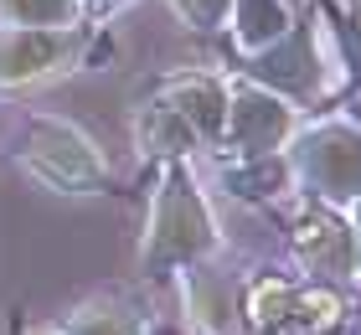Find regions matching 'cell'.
I'll use <instances>...</instances> for the list:
<instances>
[{"instance_id": "1", "label": "cell", "mask_w": 361, "mask_h": 335, "mask_svg": "<svg viewBox=\"0 0 361 335\" xmlns=\"http://www.w3.org/2000/svg\"><path fill=\"white\" fill-rule=\"evenodd\" d=\"M217 253H222V232H217V217L207 207V191L196 181L191 160H166L160 165V186L150 196L145 248H140L145 279H171L180 268L217 258Z\"/></svg>"}, {"instance_id": "2", "label": "cell", "mask_w": 361, "mask_h": 335, "mask_svg": "<svg viewBox=\"0 0 361 335\" xmlns=\"http://www.w3.org/2000/svg\"><path fill=\"white\" fill-rule=\"evenodd\" d=\"M238 73L264 83L274 93H284L289 104H300V109L325 104V98L346 83L341 57L331 52V42H325V16H320L315 0H294V21L279 31L269 47L243 52Z\"/></svg>"}, {"instance_id": "3", "label": "cell", "mask_w": 361, "mask_h": 335, "mask_svg": "<svg viewBox=\"0 0 361 335\" xmlns=\"http://www.w3.org/2000/svg\"><path fill=\"white\" fill-rule=\"evenodd\" d=\"M289 176H294V196L325 201V207L346 212L361 196V124L351 114H315L300 119V129L284 145Z\"/></svg>"}, {"instance_id": "4", "label": "cell", "mask_w": 361, "mask_h": 335, "mask_svg": "<svg viewBox=\"0 0 361 335\" xmlns=\"http://www.w3.org/2000/svg\"><path fill=\"white\" fill-rule=\"evenodd\" d=\"M16 160L21 171L37 181V186L57 191V196H98L109 191V160L73 119H57V114H31L21 129V145H16Z\"/></svg>"}, {"instance_id": "5", "label": "cell", "mask_w": 361, "mask_h": 335, "mask_svg": "<svg viewBox=\"0 0 361 335\" xmlns=\"http://www.w3.org/2000/svg\"><path fill=\"white\" fill-rule=\"evenodd\" d=\"M93 52V26H0V93L68 78Z\"/></svg>"}, {"instance_id": "6", "label": "cell", "mask_w": 361, "mask_h": 335, "mask_svg": "<svg viewBox=\"0 0 361 335\" xmlns=\"http://www.w3.org/2000/svg\"><path fill=\"white\" fill-rule=\"evenodd\" d=\"M300 104H289L284 93L264 88V83L233 73L227 78V124H222V160H253V155H279L289 145V134L300 129Z\"/></svg>"}, {"instance_id": "7", "label": "cell", "mask_w": 361, "mask_h": 335, "mask_svg": "<svg viewBox=\"0 0 361 335\" xmlns=\"http://www.w3.org/2000/svg\"><path fill=\"white\" fill-rule=\"evenodd\" d=\"M289 258L300 268V279H320L351 294L356 284V232L351 217L325 201L294 196V217H289Z\"/></svg>"}, {"instance_id": "8", "label": "cell", "mask_w": 361, "mask_h": 335, "mask_svg": "<svg viewBox=\"0 0 361 335\" xmlns=\"http://www.w3.org/2000/svg\"><path fill=\"white\" fill-rule=\"evenodd\" d=\"M180 299L202 335H238L243 330V284L212 258L180 268Z\"/></svg>"}, {"instance_id": "9", "label": "cell", "mask_w": 361, "mask_h": 335, "mask_svg": "<svg viewBox=\"0 0 361 335\" xmlns=\"http://www.w3.org/2000/svg\"><path fill=\"white\" fill-rule=\"evenodd\" d=\"M155 93L191 124V134L202 140V150H212V155H217L222 124H227V78H222V73H202V67H186V73L160 78Z\"/></svg>"}, {"instance_id": "10", "label": "cell", "mask_w": 361, "mask_h": 335, "mask_svg": "<svg viewBox=\"0 0 361 335\" xmlns=\"http://www.w3.org/2000/svg\"><path fill=\"white\" fill-rule=\"evenodd\" d=\"M135 145H140V155L145 160H191L196 150H202V140L191 134V124L180 119V114L166 104V98H150V104H140L135 114Z\"/></svg>"}, {"instance_id": "11", "label": "cell", "mask_w": 361, "mask_h": 335, "mask_svg": "<svg viewBox=\"0 0 361 335\" xmlns=\"http://www.w3.org/2000/svg\"><path fill=\"white\" fill-rule=\"evenodd\" d=\"M222 191L253 207H274V201L294 196V176L284 150L279 155H253V160H222Z\"/></svg>"}, {"instance_id": "12", "label": "cell", "mask_w": 361, "mask_h": 335, "mask_svg": "<svg viewBox=\"0 0 361 335\" xmlns=\"http://www.w3.org/2000/svg\"><path fill=\"white\" fill-rule=\"evenodd\" d=\"M294 294H300V279L274 274V268L253 274L248 284H243V325H258V330H279V335H284V320H289V310H294Z\"/></svg>"}, {"instance_id": "13", "label": "cell", "mask_w": 361, "mask_h": 335, "mask_svg": "<svg viewBox=\"0 0 361 335\" xmlns=\"http://www.w3.org/2000/svg\"><path fill=\"white\" fill-rule=\"evenodd\" d=\"M289 21H294V0H233L227 26H233L238 57H243V52H258V47H269Z\"/></svg>"}, {"instance_id": "14", "label": "cell", "mask_w": 361, "mask_h": 335, "mask_svg": "<svg viewBox=\"0 0 361 335\" xmlns=\"http://www.w3.org/2000/svg\"><path fill=\"white\" fill-rule=\"evenodd\" d=\"M62 335H150L145 330V315L119 294H98L88 305H78L68 320H62Z\"/></svg>"}, {"instance_id": "15", "label": "cell", "mask_w": 361, "mask_h": 335, "mask_svg": "<svg viewBox=\"0 0 361 335\" xmlns=\"http://www.w3.org/2000/svg\"><path fill=\"white\" fill-rule=\"evenodd\" d=\"M83 0H0V26H78Z\"/></svg>"}, {"instance_id": "16", "label": "cell", "mask_w": 361, "mask_h": 335, "mask_svg": "<svg viewBox=\"0 0 361 335\" xmlns=\"http://www.w3.org/2000/svg\"><path fill=\"white\" fill-rule=\"evenodd\" d=\"M171 11L186 21L191 31H202V37H212V31H227V16H233V0H171Z\"/></svg>"}, {"instance_id": "17", "label": "cell", "mask_w": 361, "mask_h": 335, "mask_svg": "<svg viewBox=\"0 0 361 335\" xmlns=\"http://www.w3.org/2000/svg\"><path fill=\"white\" fill-rule=\"evenodd\" d=\"M119 6H129V0H83V11H88V26H98L104 16H114Z\"/></svg>"}, {"instance_id": "18", "label": "cell", "mask_w": 361, "mask_h": 335, "mask_svg": "<svg viewBox=\"0 0 361 335\" xmlns=\"http://www.w3.org/2000/svg\"><path fill=\"white\" fill-rule=\"evenodd\" d=\"M346 217H351V232H356V279H361V196L346 207Z\"/></svg>"}, {"instance_id": "19", "label": "cell", "mask_w": 361, "mask_h": 335, "mask_svg": "<svg viewBox=\"0 0 361 335\" xmlns=\"http://www.w3.org/2000/svg\"><path fill=\"white\" fill-rule=\"evenodd\" d=\"M238 335H279V330H258V325H243Z\"/></svg>"}, {"instance_id": "20", "label": "cell", "mask_w": 361, "mask_h": 335, "mask_svg": "<svg viewBox=\"0 0 361 335\" xmlns=\"http://www.w3.org/2000/svg\"><path fill=\"white\" fill-rule=\"evenodd\" d=\"M26 335H62V330H47V325H37V330H26Z\"/></svg>"}, {"instance_id": "21", "label": "cell", "mask_w": 361, "mask_h": 335, "mask_svg": "<svg viewBox=\"0 0 361 335\" xmlns=\"http://www.w3.org/2000/svg\"><path fill=\"white\" fill-rule=\"evenodd\" d=\"M325 335H351V330H346V325H341V330H325Z\"/></svg>"}, {"instance_id": "22", "label": "cell", "mask_w": 361, "mask_h": 335, "mask_svg": "<svg viewBox=\"0 0 361 335\" xmlns=\"http://www.w3.org/2000/svg\"><path fill=\"white\" fill-rule=\"evenodd\" d=\"M351 6H361V0H351Z\"/></svg>"}]
</instances>
